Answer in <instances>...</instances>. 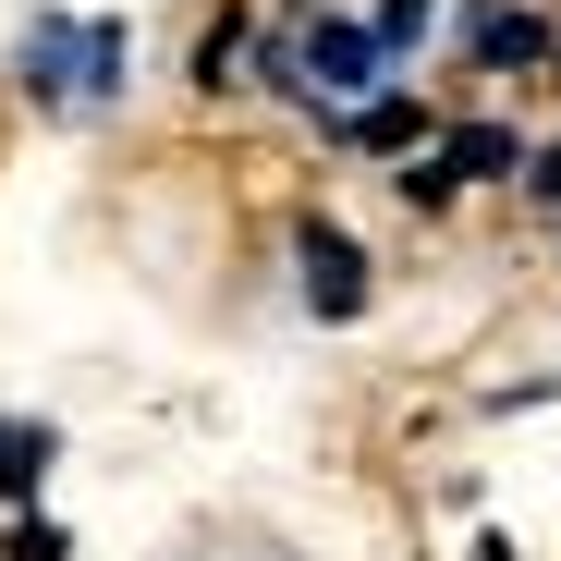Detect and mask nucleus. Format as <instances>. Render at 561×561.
Segmentation results:
<instances>
[{"instance_id": "obj_1", "label": "nucleus", "mask_w": 561, "mask_h": 561, "mask_svg": "<svg viewBox=\"0 0 561 561\" xmlns=\"http://www.w3.org/2000/svg\"><path fill=\"white\" fill-rule=\"evenodd\" d=\"M306 268H318V306H330V318H354V306H366V256H354L342 232H306Z\"/></svg>"}, {"instance_id": "obj_2", "label": "nucleus", "mask_w": 561, "mask_h": 561, "mask_svg": "<svg viewBox=\"0 0 561 561\" xmlns=\"http://www.w3.org/2000/svg\"><path fill=\"white\" fill-rule=\"evenodd\" d=\"M37 463H49V439H37V427H0V489H13V501L37 489Z\"/></svg>"}, {"instance_id": "obj_3", "label": "nucleus", "mask_w": 561, "mask_h": 561, "mask_svg": "<svg viewBox=\"0 0 561 561\" xmlns=\"http://www.w3.org/2000/svg\"><path fill=\"white\" fill-rule=\"evenodd\" d=\"M439 171H451V183H463V171H513V135H451Z\"/></svg>"}, {"instance_id": "obj_4", "label": "nucleus", "mask_w": 561, "mask_h": 561, "mask_svg": "<svg viewBox=\"0 0 561 561\" xmlns=\"http://www.w3.org/2000/svg\"><path fill=\"white\" fill-rule=\"evenodd\" d=\"M477 49H489V61H537V25H525V13H501V25H477Z\"/></svg>"}, {"instance_id": "obj_5", "label": "nucleus", "mask_w": 561, "mask_h": 561, "mask_svg": "<svg viewBox=\"0 0 561 561\" xmlns=\"http://www.w3.org/2000/svg\"><path fill=\"white\" fill-rule=\"evenodd\" d=\"M13 561H61V537L49 525H13Z\"/></svg>"}, {"instance_id": "obj_6", "label": "nucleus", "mask_w": 561, "mask_h": 561, "mask_svg": "<svg viewBox=\"0 0 561 561\" xmlns=\"http://www.w3.org/2000/svg\"><path fill=\"white\" fill-rule=\"evenodd\" d=\"M537 196H561V147H549V159H537Z\"/></svg>"}, {"instance_id": "obj_7", "label": "nucleus", "mask_w": 561, "mask_h": 561, "mask_svg": "<svg viewBox=\"0 0 561 561\" xmlns=\"http://www.w3.org/2000/svg\"><path fill=\"white\" fill-rule=\"evenodd\" d=\"M477 561H513V549H477Z\"/></svg>"}]
</instances>
